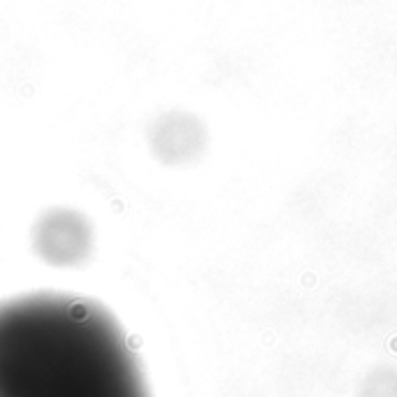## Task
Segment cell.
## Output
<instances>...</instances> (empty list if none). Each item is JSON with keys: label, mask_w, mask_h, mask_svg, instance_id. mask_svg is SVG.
I'll return each instance as SVG.
<instances>
[{"label": "cell", "mask_w": 397, "mask_h": 397, "mask_svg": "<svg viewBox=\"0 0 397 397\" xmlns=\"http://www.w3.org/2000/svg\"><path fill=\"white\" fill-rule=\"evenodd\" d=\"M0 397H149V390L105 307L35 293L0 302Z\"/></svg>", "instance_id": "1"}]
</instances>
